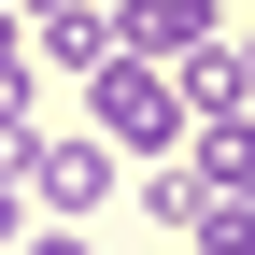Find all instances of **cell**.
Wrapping results in <instances>:
<instances>
[{
	"label": "cell",
	"mask_w": 255,
	"mask_h": 255,
	"mask_svg": "<svg viewBox=\"0 0 255 255\" xmlns=\"http://www.w3.org/2000/svg\"><path fill=\"white\" fill-rule=\"evenodd\" d=\"M85 128H100L114 156H184V100H170L156 57H100V71H85Z\"/></svg>",
	"instance_id": "6da1fadb"
},
{
	"label": "cell",
	"mask_w": 255,
	"mask_h": 255,
	"mask_svg": "<svg viewBox=\"0 0 255 255\" xmlns=\"http://www.w3.org/2000/svg\"><path fill=\"white\" fill-rule=\"evenodd\" d=\"M14 184L57 213V227H85V213L114 199V142L100 128H28V156H14Z\"/></svg>",
	"instance_id": "7a4b0ae2"
},
{
	"label": "cell",
	"mask_w": 255,
	"mask_h": 255,
	"mask_svg": "<svg viewBox=\"0 0 255 255\" xmlns=\"http://www.w3.org/2000/svg\"><path fill=\"white\" fill-rule=\"evenodd\" d=\"M14 14H28V43H43V71H100V57H114V14H100V0H14Z\"/></svg>",
	"instance_id": "3957f363"
},
{
	"label": "cell",
	"mask_w": 255,
	"mask_h": 255,
	"mask_svg": "<svg viewBox=\"0 0 255 255\" xmlns=\"http://www.w3.org/2000/svg\"><path fill=\"white\" fill-rule=\"evenodd\" d=\"M213 43V0H114V57H156V71H170V57H199Z\"/></svg>",
	"instance_id": "277c9868"
},
{
	"label": "cell",
	"mask_w": 255,
	"mask_h": 255,
	"mask_svg": "<svg viewBox=\"0 0 255 255\" xmlns=\"http://www.w3.org/2000/svg\"><path fill=\"white\" fill-rule=\"evenodd\" d=\"M170 100H184V128L241 114V100H255V43H199V57H170Z\"/></svg>",
	"instance_id": "5b68a950"
},
{
	"label": "cell",
	"mask_w": 255,
	"mask_h": 255,
	"mask_svg": "<svg viewBox=\"0 0 255 255\" xmlns=\"http://www.w3.org/2000/svg\"><path fill=\"white\" fill-rule=\"evenodd\" d=\"M184 170H199L213 199H241V213H255V114H213V128H184Z\"/></svg>",
	"instance_id": "8992f818"
},
{
	"label": "cell",
	"mask_w": 255,
	"mask_h": 255,
	"mask_svg": "<svg viewBox=\"0 0 255 255\" xmlns=\"http://www.w3.org/2000/svg\"><path fill=\"white\" fill-rule=\"evenodd\" d=\"M199 213H213V184L184 170V156H156V170H142V227H156V241H184Z\"/></svg>",
	"instance_id": "52a82bcc"
},
{
	"label": "cell",
	"mask_w": 255,
	"mask_h": 255,
	"mask_svg": "<svg viewBox=\"0 0 255 255\" xmlns=\"http://www.w3.org/2000/svg\"><path fill=\"white\" fill-rule=\"evenodd\" d=\"M184 255H255V213H241V199H213L199 227H184Z\"/></svg>",
	"instance_id": "ba28073f"
},
{
	"label": "cell",
	"mask_w": 255,
	"mask_h": 255,
	"mask_svg": "<svg viewBox=\"0 0 255 255\" xmlns=\"http://www.w3.org/2000/svg\"><path fill=\"white\" fill-rule=\"evenodd\" d=\"M14 255H100V241H85V227H57V213H43V227H28Z\"/></svg>",
	"instance_id": "9c48e42d"
},
{
	"label": "cell",
	"mask_w": 255,
	"mask_h": 255,
	"mask_svg": "<svg viewBox=\"0 0 255 255\" xmlns=\"http://www.w3.org/2000/svg\"><path fill=\"white\" fill-rule=\"evenodd\" d=\"M0 241H28V184L14 170H0Z\"/></svg>",
	"instance_id": "30bf717a"
}]
</instances>
